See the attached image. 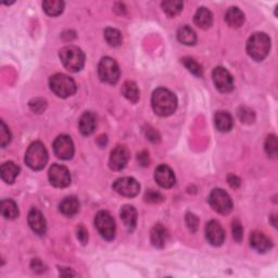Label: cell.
I'll return each instance as SVG.
<instances>
[{
    "mask_svg": "<svg viewBox=\"0 0 278 278\" xmlns=\"http://www.w3.org/2000/svg\"><path fill=\"white\" fill-rule=\"evenodd\" d=\"M212 77L216 89L221 92H229L234 89V78L225 68H215L213 71Z\"/></svg>",
    "mask_w": 278,
    "mask_h": 278,
    "instance_id": "obj_12",
    "label": "cell"
},
{
    "mask_svg": "<svg viewBox=\"0 0 278 278\" xmlns=\"http://www.w3.org/2000/svg\"><path fill=\"white\" fill-rule=\"evenodd\" d=\"M46 107H47V103H46V100L41 99V98H36L33 99L30 103V108L35 113H43Z\"/></svg>",
    "mask_w": 278,
    "mask_h": 278,
    "instance_id": "obj_36",
    "label": "cell"
},
{
    "mask_svg": "<svg viewBox=\"0 0 278 278\" xmlns=\"http://www.w3.org/2000/svg\"><path fill=\"white\" fill-rule=\"evenodd\" d=\"M146 135H147V138L149 139V141L152 142V143H157L160 141L159 134H157V132L155 131V129H153L151 127H148V129L146 131Z\"/></svg>",
    "mask_w": 278,
    "mask_h": 278,
    "instance_id": "obj_42",
    "label": "cell"
},
{
    "mask_svg": "<svg viewBox=\"0 0 278 278\" xmlns=\"http://www.w3.org/2000/svg\"><path fill=\"white\" fill-rule=\"evenodd\" d=\"M97 127L96 115L91 112H85L80 120V131L84 136H89Z\"/></svg>",
    "mask_w": 278,
    "mask_h": 278,
    "instance_id": "obj_18",
    "label": "cell"
},
{
    "mask_svg": "<svg viewBox=\"0 0 278 278\" xmlns=\"http://www.w3.org/2000/svg\"><path fill=\"white\" fill-rule=\"evenodd\" d=\"M177 38L182 44L187 46H192L197 42L196 33L188 25H184L181 27L177 32Z\"/></svg>",
    "mask_w": 278,
    "mask_h": 278,
    "instance_id": "obj_27",
    "label": "cell"
},
{
    "mask_svg": "<svg viewBox=\"0 0 278 278\" xmlns=\"http://www.w3.org/2000/svg\"><path fill=\"white\" fill-rule=\"evenodd\" d=\"M27 220H29V225L34 233L37 235H44L46 233L47 224H46V220L39 210L32 209L29 213V219Z\"/></svg>",
    "mask_w": 278,
    "mask_h": 278,
    "instance_id": "obj_16",
    "label": "cell"
},
{
    "mask_svg": "<svg viewBox=\"0 0 278 278\" xmlns=\"http://www.w3.org/2000/svg\"><path fill=\"white\" fill-rule=\"evenodd\" d=\"M206 237L208 242L214 247L223 245L225 240V233L223 227L216 221H211L206 226Z\"/></svg>",
    "mask_w": 278,
    "mask_h": 278,
    "instance_id": "obj_14",
    "label": "cell"
},
{
    "mask_svg": "<svg viewBox=\"0 0 278 278\" xmlns=\"http://www.w3.org/2000/svg\"><path fill=\"white\" fill-rule=\"evenodd\" d=\"M18 172H20V168L11 161L6 162L2 165V178L7 184H12L18 175Z\"/></svg>",
    "mask_w": 278,
    "mask_h": 278,
    "instance_id": "obj_25",
    "label": "cell"
},
{
    "mask_svg": "<svg viewBox=\"0 0 278 278\" xmlns=\"http://www.w3.org/2000/svg\"><path fill=\"white\" fill-rule=\"evenodd\" d=\"M63 67L70 72H78L85 64V54L76 46H67L59 52Z\"/></svg>",
    "mask_w": 278,
    "mask_h": 278,
    "instance_id": "obj_3",
    "label": "cell"
},
{
    "mask_svg": "<svg viewBox=\"0 0 278 278\" xmlns=\"http://www.w3.org/2000/svg\"><path fill=\"white\" fill-rule=\"evenodd\" d=\"M48 178L52 186L57 188H66L71 184V174L66 166L53 164L49 169Z\"/></svg>",
    "mask_w": 278,
    "mask_h": 278,
    "instance_id": "obj_9",
    "label": "cell"
},
{
    "mask_svg": "<svg viewBox=\"0 0 278 278\" xmlns=\"http://www.w3.org/2000/svg\"><path fill=\"white\" fill-rule=\"evenodd\" d=\"M250 245L255 251L260 253H264L272 248L271 240L260 231H253L251 234V236H250Z\"/></svg>",
    "mask_w": 278,
    "mask_h": 278,
    "instance_id": "obj_17",
    "label": "cell"
},
{
    "mask_svg": "<svg viewBox=\"0 0 278 278\" xmlns=\"http://www.w3.org/2000/svg\"><path fill=\"white\" fill-rule=\"evenodd\" d=\"M186 224L189 230L194 233V231H197L198 226H199V219L194 214H192V213H188V214L186 215Z\"/></svg>",
    "mask_w": 278,
    "mask_h": 278,
    "instance_id": "obj_38",
    "label": "cell"
},
{
    "mask_svg": "<svg viewBox=\"0 0 278 278\" xmlns=\"http://www.w3.org/2000/svg\"><path fill=\"white\" fill-rule=\"evenodd\" d=\"M154 180L163 188H172L175 185V175L168 165L161 164L154 172Z\"/></svg>",
    "mask_w": 278,
    "mask_h": 278,
    "instance_id": "obj_15",
    "label": "cell"
},
{
    "mask_svg": "<svg viewBox=\"0 0 278 278\" xmlns=\"http://www.w3.org/2000/svg\"><path fill=\"white\" fill-rule=\"evenodd\" d=\"M129 160V152L124 146H117L112 150L110 155L109 165L110 169L113 171L123 170Z\"/></svg>",
    "mask_w": 278,
    "mask_h": 278,
    "instance_id": "obj_13",
    "label": "cell"
},
{
    "mask_svg": "<svg viewBox=\"0 0 278 278\" xmlns=\"http://www.w3.org/2000/svg\"><path fill=\"white\" fill-rule=\"evenodd\" d=\"M137 159L142 166H148L150 163V156L147 151H142L141 153H138Z\"/></svg>",
    "mask_w": 278,
    "mask_h": 278,
    "instance_id": "obj_41",
    "label": "cell"
},
{
    "mask_svg": "<svg viewBox=\"0 0 278 278\" xmlns=\"http://www.w3.org/2000/svg\"><path fill=\"white\" fill-rule=\"evenodd\" d=\"M53 151L61 160H70L74 155V144L68 135H60L53 143Z\"/></svg>",
    "mask_w": 278,
    "mask_h": 278,
    "instance_id": "obj_10",
    "label": "cell"
},
{
    "mask_svg": "<svg viewBox=\"0 0 278 278\" xmlns=\"http://www.w3.org/2000/svg\"><path fill=\"white\" fill-rule=\"evenodd\" d=\"M228 184L230 185V187L238 188L240 186V180L235 175H229L228 176Z\"/></svg>",
    "mask_w": 278,
    "mask_h": 278,
    "instance_id": "obj_43",
    "label": "cell"
},
{
    "mask_svg": "<svg viewBox=\"0 0 278 278\" xmlns=\"http://www.w3.org/2000/svg\"><path fill=\"white\" fill-rule=\"evenodd\" d=\"M49 86L54 94L61 98L71 97L76 92L75 82L64 74H54L49 80Z\"/></svg>",
    "mask_w": 278,
    "mask_h": 278,
    "instance_id": "obj_5",
    "label": "cell"
},
{
    "mask_svg": "<svg viewBox=\"0 0 278 278\" xmlns=\"http://www.w3.org/2000/svg\"><path fill=\"white\" fill-rule=\"evenodd\" d=\"M11 142V133L4 121L0 122V146L5 148Z\"/></svg>",
    "mask_w": 278,
    "mask_h": 278,
    "instance_id": "obj_34",
    "label": "cell"
},
{
    "mask_svg": "<svg viewBox=\"0 0 278 278\" xmlns=\"http://www.w3.org/2000/svg\"><path fill=\"white\" fill-rule=\"evenodd\" d=\"M214 123L217 131L221 133L229 132L234 125L233 117L226 111H219V112H216L214 116Z\"/></svg>",
    "mask_w": 278,
    "mask_h": 278,
    "instance_id": "obj_21",
    "label": "cell"
},
{
    "mask_svg": "<svg viewBox=\"0 0 278 278\" xmlns=\"http://www.w3.org/2000/svg\"><path fill=\"white\" fill-rule=\"evenodd\" d=\"M244 236V229L242 224H240V222L238 220H235L233 222V237L236 240V242L240 243L243 239Z\"/></svg>",
    "mask_w": 278,
    "mask_h": 278,
    "instance_id": "obj_37",
    "label": "cell"
},
{
    "mask_svg": "<svg viewBox=\"0 0 278 278\" xmlns=\"http://www.w3.org/2000/svg\"><path fill=\"white\" fill-rule=\"evenodd\" d=\"M48 162V152L46 147L39 143H33L25 153V163L34 171L43 170Z\"/></svg>",
    "mask_w": 278,
    "mask_h": 278,
    "instance_id": "obj_4",
    "label": "cell"
},
{
    "mask_svg": "<svg viewBox=\"0 0 278 278\" xmlns=\"http://www.w3.org/2000/svg\"><path fill=\"white\" fill-rule=\"evenodd\" d=\"M45 12L50 16H58L63 12L64 3L61 0H46L43 3Z\"/></svg>",
    "mask_w": 278,
    "mask_h": 278,
    "instance_id": "obj_29",
    "label": "cell"
},
{
    "mask_svg": "<svg viewBox=\"0 0 278 278\" xmlns=\"http://www.w3.org/2000/svg\"><path fill=\"white\" fill-rule=\"evenodd\" d=\"M162 8L165 14L173 17L182 12L184 4L183 2H180V0H168V2L162 3Z\"/></svg>",
    "mask_w": 278,
    "mask_h": 278,
    "instance_id": "obj_30",
    "label": "cell"
},
{
    "mask_svg": "<svg viewBox=\"0 0 278 278\" xmlns=\"http://www.w3.org/2000/svg\"><path fill=\"white\" fill-rule=\"evenodd\" d=\"M193 21L197 26L200 27V29H203V30L210 29L213 24V14L209 9L201 7L198 9L196 14H194Z\"/></svg>",
    "mask_w": 278,
    "mask_h": 278,
    "instance_id": "obj_20",
    "label": "cell"
},
{
    "mask_svg": "<svg viewBox=\"0 0 278 278\" xmlns=\"http://www.w3.org/2000/svg\"><path fill=\"white\" fill-rule=\"evenodd\" d=\"M95 225L101 237L106 240H112L115 236V222L110 213L101 211L95 217Z\"/></svg>",
    "mask_w": 278,
    "mask_h": 278,
    "instance_id": "obj_8",
    "label": "cell"
},
{
    "mask_svg": "<svg viewBox=\"0 0 278 278\" xmlns=\"http://www.w3.org/2000/svg\"><path fill=\"white\" fill-rule=\"evenodd\" d=\"M105 38L107 43L112 46V47H117L122 44L123 42V37L122 34L120 31L112 29V27H108V29L105 31Z\"/></svg>",
    "mask_w": 278,
    "mask_h": 278,
    "instance_id": "obj_31",
    "label": "cell"
},
{
    "mask_svg": "<svg viewBox=\"0 0 278 278\" xmlns=\"http://www.w3.org/2000/svg\"><path fill=\"white\" fill-rule=\"evenodd\" d=\"M77 238L82 245H86L88 242V231L83 225L77 227Z\"/></svg>",
    "mask_w": 278,
    "mask_h": 278,
    "instance_id": "obj_40",
    "label": "cell"
},
{
    "mask_svg": "<svg viewBox=\"0 0 278 278\" xmlns=\"http://www.w3.org/2000/svg\"><path fill=\"white\" fill-rule=\"evenodd\" d=\"M150 238H151V244L155 248H163L165 244L168 243L169 233L162 225L157 224L151 229Z\"/></svg>",
    "mask_w": 278,
    "mask_h": 278,
    "instance_id": "obj_22",
    "label": "cell"
},
{
    "mask_svg": "<svg viewBox=\"0 0 278 278\" xmlns=\"http://www.w3.org/2000/svg\"><path fill=\"white\" fill-rule=\"evenodd\" d=\"M271 50V39L265 33H254L247 42V52L254 61L264 60Z\"/></svg>",
    "mask_w": 278,
    "mask_h": 278,
    "instance_id": "obj_2",
    "label": "cell"
},
{
    "mask_svg": "<svg viewBox=\"0 0 278 278\" xmlns=\"http://www.w3.org/2000/svg\"><path fill=\"white\" fill-rule=\"evenodd\" d=\"M32 267L34 268V271H38V270H44V265L39 260H33L32 262Z\"/></svg>",
    "mask_w": 278,
    "mask_h": 278,
    "instance_id": "obj_44",
    "label": "cell"
},
{
    "mask_svg": "<svg viewBox=\"0 0 278 278\" xmlns=\"http://www.w3.org/2000/svg\"><path fill=\"white\" fill-rule=\"evenodd\" d=\"M209 202L212 209L220 214H228L233 209V201H231L229 194L221 188L213 189L211 191Z\"/></svg>",
    "mask_w": 278,
    "mask_h": 278,
    "instance_id": "obj_6",
    "label": "cell"
},
{
    "mask_svg": "<svg viewBox=\"0 0 278 278\" xmlns=\"http://www.w3.org/2000/svg\"><path fill=\"white\" fill-rule=\"evenodd\" d=\"M225 21L230 27H240L245 22V14L237 7H231L225 13Z\"/></svg>",
    "mask_w": 278,
    "mask_h": 278,
    "instance_id": "obj_23",
    "label": "cell"
},
{
    "mask_svg": "<svg viewBox=\"0 0 278 278\" xmlns=\"http://www.w3.org/2000/svg\"><path fill=\"white\" fill-rule=\"evenodd\" d=\"M265 151L268 156H271V157L277 156L278 146H277V137L275 135H270L266 138Z\"/></svg>",
    "mask_w": 278,
    "mask_h": 278,
    "instance_id": "obj_33",
    "label": "cell"
},
{
    "mask_svg": "<svg viewBox=\"0 0 278 278\" xmlns=\"http://www.w3.org/2000/svg\"><path fill=\"white\" fill-rule=\"evenodd\" d=\"M113 189L123 197L133 198L139 193L141 186L138 182L133 177H122L113 183Z\"/></svg>",
    "mask_w": 278,
    "mask_h": 278,
    "instance_id": "obj_11",
    "label": "cell"
},
{
    "mask_svg": "<svg viewBox=\"0 0 278 278\" xmlns=\"http://www.w3.org/2000/svg\"><path fill=\"white\" fill-rule=\"evenodd\" d=\"M151 105L155 114L169 116L173 114L177 108V98L169 89L157 88L152 94Z\"/></svg>",
    "mask_w": 278,
    "mask_h": 278,
    "instance_id": "obj_1",
    "label": "cell"
},
{
    "mask_svg": "<svg viewBox=\"0 0 278 278\" xmlns=\"http://www.w3.org/2000/svg\"><path fill=\"white\" fill-rule=\"evenodd\" d=\"M145 200L149 203H159L163 200V197L157 191L148 190L145 194Z\"/></svg>",
    "mask_w": 278,
    "mask_h": 278,
    "instance_id": "obj_39",
    "label": "cell"
},
{
    "mask_svg": "<svg viewBox=\"0 0 278 278\" xmlns=\"http://www.w3.org/2000/svg\"><path fill=\"white\" fill-rule=\"evenodd\" d=\"M60 275L61 276H75L76 274L72 272L70 268H60Z\"/></svg>",
    "mask_w": 278,
    "mask_h": 278,
    "instance_id": "obj_45",
    "label": "cell"
},
{
    "mask_svg": "<svg viewBox=\"0 0 278 278\" xmlns=\"http://www.w3.org/2000/svg\"><path fill=\"white\" fill-rule=\"evenodd\" d=\"M122 94L131 103H137L139 97H141V92H139L137 84L132 81H127L124 83L122 86Z\"/></svg>",
    "mask_w": 278,
    "mask_h": 278,
    "instance_id": "obj_26",
    "label": "cell"
},
{
    "mask_svg": "<svg viewBox=\"0 0 278 278\" xmlns=\"http://www.w3.org/2000/svg\"><path fill=\"white\" fill-rule=\"evenodd\" d=\"M98 74L100 80L108 84H116L120 78V68L112 58H103L99 63Z\"/></svg>",
    "mask_w": 278,
    "mask_h": 278,
    "instance_id": "obj_7",
    "label": "cell"
},
{
    "mask_svg": "<svg viewBox=\"0 0 278 278\" xmlns=\"http://www.w3.org/2000/svg\"><path fill=\"white\" fill-rule=\"evenodd\" d=\"M2 214L6 220H14L18 216V209L13 200L5 199L2 201Z\"/></svg>",
    "mask_w": 278,
    "mask_h": 278,
    "instance_id": "obj_28",
    "label": "cell"
},
{
    "mask_svg": "<svg viewBox=\"0 0 278 278\" xmlns=\"http://www.w3.org/2000/svg\"><path fill=\"white\" fill-rule=\"evenodd\" d=\"M121 219L128 230H134L137 224V211L135 207L126 205L121 209Z\"/></svg>",
    "mask_w": 278,
    "mask_h": 278,
    "instance_id": "obj_24",
    "label": "cell"
},
{
    "mask_svg": "<svg viewBox=\"0 0 278 278\" xmlns=\"http://www.w3.org/2000/svg\"><path fill=\"white\" fill-rule=\"evenodd\" d=\"M239 118L243 123H253L254 121V112L252 110H250L249 108H242L239 110Z\"/></svg>",
    "mask_w": 278,
    "mask_h": 278,
    "instance_id": "obj_35",
    "label": "cell"
},
{
    "mask_svg": "<svg viewBox=\"0 0 278 278\" xmlns=\"http://www.w3.org/2000/svg\"><path fill=\"white\" fill-rule=\"evenodd\" d=\"M182 62L184 63V66L187 68V70L192 73L193 75H196L198 77H201L203 75V70L200 64L191 58H184L182 60Z\"/></svg>",
    "mask_w": 278,
    "mask_h": 278,
    "instance_id": "obj_32",
    "label": "cell"
},
{
    "mask_svg": "<svg viewBox=\"0 0 278 278\" xmlns=\"http://www.w3.org/2000/svg\"><path fill=\"white\" fill-rule=\"evenodd\" d=\"M59 209L63 215L72 217L75 214H77L80 211V201L76 197H74V196L67 197L61 201Z\"/></svg>",
    "mask_w": 278,
    "mask_h": 278,
    "instance_id": "obj_19",
    "label": "cell"
}]
</instances>
